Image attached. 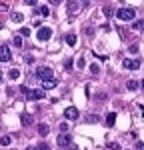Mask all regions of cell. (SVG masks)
Segmentation results:
<instances>
[{
    "label": "cell",
    "mask_w": 144,
    "mask_h": 150,
    "mask_svg": "<svg viewBox=\"0 0 144 150\" xmlns=\"http://www.w3.org/2000/svg\"><path fill=\"white\" fill-rule=\"evenodd\" d=\"M134 16H136V12L132 10V8H120L116 12V18L122 20V22H130V20H134Z\"/></svg>",
    "instance_id": "1"
},
{
    "label": "cell",
    "mask_w": 144,
    "mask_h": 150,
    "mask_svg": "<svg viewBox=\"0 0 144 150\" xmlns=\"http://www.w3.org/2000/svg\"><path fill=\"white\" fill-rule=\"evenodd\" d=\"M36 36H38L40 42H46V40H50V36H52V30H50L48 26H40L38 32H36Z\"/></svg>",
    "instance_id": "2"
},
{
    "label": "cell",
    "mask_w": 144,
    "mask_h": 150,
    "mask_svg": "<svg viewBox=\"0 0 144 150\" xmlns=\"http://www.w3.org/2000/svg\"><path fill=\"white\" fill-rule=\"evenodd\" d=\"M36 76H38V80H48V78H52V68L40 66V68L36 70Z\"/></svg>",
    "instance_id": "3"
},
{
    "label": "cell",
    "mask_w": 144,
    "mask_h": 150,
    "mask_svg": "<svg viewBox=\"0 0 144 150\" xmlns=\"http://www.w3.org/2000/svg\"><path fill=\"white\" fill-rule=\"evenodd\" d=\"M64 116H66L68 120H76V118L80 116V112H78V108H76V106H68V108L64 110Z\"/></svg>",
    "instance_id": "4"
},
{
    "label": "cell",
    "mask_w": 144,
    "mask_h": 150,
    "mask_svg": "<svg viewBox=\"0 0 144 150\" xmlns=\"http://www.w3.org/2000/svg\"><path fill=\"white\" fill-rule=\"evenodd\" d=\"M10 60H12V52H10V48L0 46V62H10Z\"/></svg>",
    "instance_id": "5"
},
{
    "label": "cell",
    "mask_w": 144,
    "mask_h": 150,
    "mask_svg": "<svg viewBox=\"0 0 144 150\" xmlns=\"http://www.w3.org/2000/svg\"><path fill=\"white\" fill-rule=\"evenodd\" d=\"M26 98H28V100H40V98H44V90H30V88H28Z\"/></svg>",
    "instance_id": "6"
},
{
    "label": "cell",
    "mask_w": 144,
    "mask_h": 150,
    "mask_svg": "<svg viewBox=\"0 0 144 150\" xmlns=\"http://www.w3.org/2000/svg\"><path fill=\"white\" fill-rule=\"evenodd\" d=\"M70 144H72L70 136H68L66 132H62V134H60V136H58V146H62V148H68Z\"/></svg>",
    "instance_id": "7"
},
{
    "label": "cell",
    "mask_w": 144,
    "mask_h": 150,
    "mask_svg": "<svg viewBox=\"0 0 144 150\" xmlns=\"http://www.w3.org/2000/svg\"><path fill=\"white\" fill-rule=\"evenodd\" d=\"M66 10L70 12V14L78 12L80 10V2H78V0H68V2H66Z\"/></svg>",
    "instance_id": "8"
},
{
    "label": "cell",
    "mask_w": 144,
    "mask_h": 150,
    "mask_svg": "<svg viewBox=\"0 0 144 150\" xmlns=\"http://www.w3.org/2000/svg\"><path fill=\"white\" fill-rule=\"evenodd\" d=\"M56 84L58 82L54 80V76L48 78V80H42V90H52V88H56Z\"/></svg>",
    "instance_id": "9"
},
{
    "label": "cell",
    "mask_w": 144,
    "mask_h": 150,
    "mask_svg": "<svg viewBox=\"0 0 144 150\" xmlns=\"http://www.w3.org/2000/svg\"><path fill=\"white\" fill-rule=\"evenodd\" d=\"M20 122H22V126H30L34 122V118H32V114H28V112H22L20 114Z\"/></svg>",
    "instance_id": "10"
},
{
    "label": "cell",
    "mask_w": 144,
    "mask_h": 150,
    "mask_svg": "<svg viewBox=\"0 0 144 150\" xmlns=\"http://www.w3.org/2000/svg\"><path fill=\"white\" fill-rule=\"evenodd\" d=\"M124 68L136 70V68H140V62H138V60H130V58H126V60H124Z\"/></svg>",
    "instance_id": "11"
},
{
    "label": "cell",
    "mask_w": 144,
    "mask_h": 150,
    "mask_svg": "<svg viewBox=\"0 0 144 150\" xmlns=\"http://www.w3.org/2000/svg\"><path fill=\"white\" fill-rule=\"evenodd\" d=\"M48 132H50L48 124H38V134L40 136H48Z\"/></svg>",
    "instance_id": "12"
},
{
    "label": "cell",
    "mask_w": 144,
    "mask_h": 150,
    "mask_svg": "<svg viewBox=\"0 0 144 150\" xmlns=\"http://www.w3.org/2000/svg\"><path fill=\"white\" fill-rule=\"evenodd\" d=\"M8 76H10V80H18V78H20V70H18V68H12L10 72H8Z\"/></svg>",
    "instance_id": "13"
},
{
    "label": "cell",
    "mask_w": 144,
    "mask_h": 150,
    "mask_svg": "<svg viewBox=\"0 0 144 150\" xmlns=\"http://www.w3.org/2000/svg\"><path fill=\"white\" fill-rule=\"evenodd\" d=\"M12 142V136H8V134H4L2 138H0V146H10Z\"/></svg>",
    "instance_id": "14"
},
{
    "label": "cell",
    "mask_w": 144,
    "mask_h": 150,
    "mask_svg": "<svg viewBox=\"0 0 144 150\" xmlns=\"http://www.w3.org/2000/svg\"><path fill=\"white\" fill-rule=\"evenodd\" d=\"M36 14H40V16H48V14H50V8H48V6H40V8H36Z\"/></svg>",
    "instance_id": "15"
},
{
    "label": "cell",
    "mask_w": 144,
    "mask_h": 150,
    "mask_svg": "<svg viewBox=\"0 0 144 150\" xmlns=\"http://www.w3.org/2000/svg\"><path fill=\"white\" fill-rule=\"evenodd\" d=\"M114 122H116V114H114V112H110L108 118H106V124H108V126H114Z\"/></svg>",
    "instance_id": "16"
},
{
    "label": "cell",
    "mask_w": 144,
    "mask_h": 150,
    "mask_svg": "<svg viewBox=\"0 0 144 150\" xmlns=\"http://www.w3.org/2000/svg\"><path fill=\"white\" fill-rule=\"evenodd\" d=\"M138 86H140V84H138L136 80H128V82H126V88H128V90H136Z\"/></svg>",
    "instance_id": "17"
},
{
    "label": "cell",
    "mask_w": 144,
    "mask_h": 150,
    "mask_svg": "<svg viewBox=\"0 0 144 150\" xmlns=\"http://www.w3.org/2000/svg\"><path fill=\"white\" fill-rule=\"evenodd\" d=\"M12 20H14V22H22L24 14H22V12H14V14H12Z\"/></svg>",
    "instance_id": "18"
},
{
    "label": "cell",
    "mask_w": 144,
    "mask_h": 150,
    "mask_svg": "<svg viewBox=\"0 0 144 150\" xmlns=\"http://www.w3.org/2000/svg\"><path fill=\"white\" fill-rule=\"evenodd\" d=\"M66 42H68V46H74L76 44V34H68L66 36Z\"/></svg>",
    "instance_id": "19"
},
{
    "label": "cell",
    "mask_w": 144,
    "mask_h": 150,
    "mask_svg": "<svg viewBox=\"0 0 144 150\" xmlns=\"http://www.w3.org/2000/svg\"><path fill=\"white\" fill-rule=\"evenodd\" d=\"M14 46H22V36H14Z\"/></svg>",
    "instance_id": "20"
},
{
    "label": "cell",
    "mask_w": 144,
    "mask_h": 150,
    "mask_svg": "<svg viewBox=\"0 0 144 150\" xmlns=\"http://www.w3.org/2000/svg\"><path fill=\"white\" fill-rule=\"evenodd\" d=\"M18 32H20V36H30V28H20Z\"/></svg>",
    "instance_id": "21"
},
{
    "label": "cell",
    "mask_w": 144,
    "mask_h": 150,
    "mask_svg": "<svg viewBox=\"0 0 144 150\" xmlns=\"http://www.w3.org/2000/svg\"><path fill=\"white\" fill-rule=\"evenodd\" d=\"M134 28H136V30L144 28V20H136V22H134Z\"/></svg>",
    "instance_id": "22"
},
{
    "label": "cell",
    "mask_w": 144,
    "mask_h": 150,
    "mask_svg": "<svg viewBox=\"0 0 144 150\" xmlns=\"http://www.w3.org/2000/svg\"><path fill=\"white\" fill-rule=\"evenodd\" d=\"M90 72H92V74H98V72H100V68H98L96 64H92V66H90Z\"/></svg>",
    "instance_id": "23"
},
{
    "label": "cell",
    "mask_w": 144,
    "mask_h": 150,
    "mask_svg": "<svg viewBox=\"0 0 144 150\" xmlns=\"http://www.w3.org/2000/svg\"><path fill=\"white\" fill-rule=\"evenodd\" d=\"M60 132H68V124H66V122L60 124Z\"/></svg>",
    "instance_id": "24"
},
{
    "label": "cell",
    "mask_w": 144,
    "mask_h": 150,
    "mask_svg": "<svg viewBox=\"0 0 144 150\" xmlns=\"http://www.w3.org/2000/svg\"><path fill=\"white\" fill-rule=\"evenodd\" d=\"M24 4H26V6H34L36 0H24Z\"/></svg>",
    "instance_id": "25"
},
{
    "label": "cell",
    "mask_w": 144,
    "mask_h": 150,
    "mask_svg": "<svg viewBox=\"0 0 144 150\" xmlns=\"http://www.w3.org/2000/svg\"><path fill=\"white\" fill-rule=\"evenodd\" d=\"M64 68H66V70H70V68H72V60H66V64H64Z\"/></svg>",
    "instance_id": "26"
},
{
    "label": "cell",
    "mask_w": 144,
    "mask_h": 150,
    "mask_svg": "<svg viewBox=\"0 0 144 150\" xmlns=\"http://www.w3.org/2000/svg\"><path fill=\"white\" fill-rule=\"evenodd\" d=\"M104 14H106V16H110V14H112V8H110V6H106V8H104Z\"/></svg>",
    "instance_id": "27"
},
{
    "label": "cell",
    "mask_w": 144,
    "mask_h": 150,
    "mask_svg": "<svg viewBox=\"0 0 144 150\" xmlns=\"http://www.w3.org/2000/svg\"><path fill=\"white\" fill-rule=\"evenodd\" d=\"M110 150H120L118 144H110Z\"/></svg>",
    "instance_id": "28"
},
{
    "label": "cell",
    "mask_w": 144,
    "mask_h": 150,
    "mask_svg": "<svg viewBox=\"0 0 144 150\" xmlns=\"http://www.w3.org/2000/svg\"><path fill=\"white\" fill-rule=\"evenodd\" d=\"M136 150H144V144H138V146H136Z\"/></svg>",
    "instance_id": "29"
},
{
    "label": "cell",
    "mask_w": 144,
    "mask_h": 150,
    "mask_svg": "<svg viewBox=\"0 0 144 150\" xmlns=\"http://www.w3.org/2000/svg\"><path fill=\"white\" fill-rule=\"evenodd\" d=\"M50 4H60V0H50Z\"/></svg>",
    "instance_id": "30"
},
{
    "label": "cell",
    "mask_w": 144,
    "mask_h": 150,
    "mask_svg": "<svg viewBox=\"0 0 144 150\" xmlns=\"http://www.w3.org/2000/svg\"><path fill=\"white\" fill-rule=\"evenodd\" d=\"M78 2H80V4H88L90 0H78Z\"/></svg>",
    "instance_id": "31"
},
{
    "label": "cell",
    "mask_w": 144,
    "mask_h": 150,
    "mask_svg": "<svg viewBox=\"0 0 144 150\" xmlns=\"http://www.w3.org/2000/svg\"><path fill=\"white\" fill-rule=\"evenodd\" d=\"M140 86H142V88H144V80H142V82H140Z\"/></svg>",
    "instance_id": "32"
},
{
    "label": "cell",
    "mask_w": 144,
    "mask_h": 150,
    "mask_svg": "<svg viewBox=\"0 0 144 150\" xmlns=\"http://www.w3.org/2000/svg\"><path fill=\"white\" fill-rule=\"evenodd\" d=\"M0 82H2V72H0Z\"/></svg>",
    "instance_id": "33"
}]
</instances>
